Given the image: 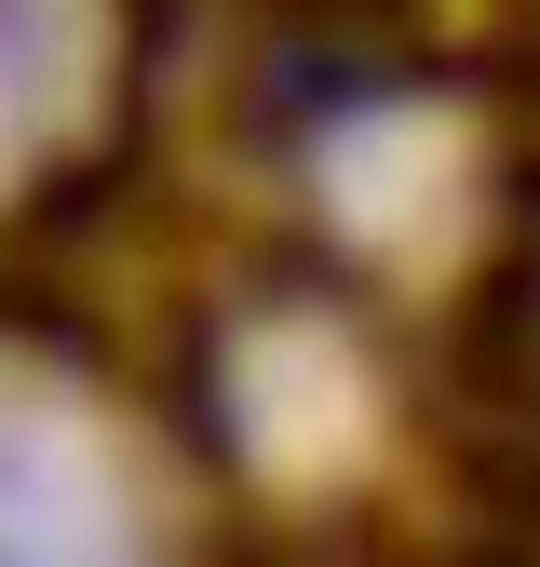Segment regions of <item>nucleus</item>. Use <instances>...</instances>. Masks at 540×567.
Segmentation results:
<instances>
[{
    "label": "nucleus",
    "mask_w": 540,
    "mask_h": 567,
    "mask_svg": "<svg viewBox=\"0 0 540 567\" xmlns=\"http://www.w3.org/2000/svg\"><path fill=\"white\" fill-rule=\"evenodd\" d=\"M0 567H135L95 473H68L41 419H0Z\"/></svg>",
    "instance_id": "1"
},
{
    "label": "nucleus",
    "mask_w": 540,
    "mask_h": 567,
    "mask_svg": "<svg viewBox=\"0 0 540 567\" xmlns=\"http://www.w3.org/2000/svg\"><path fill=\"white\" fill-rule=\"evenodd\" d=\"M54 0H0V150H14V135L54 109Z\"/></svg>",
    "instance_id": "2"
}]
</instances>
